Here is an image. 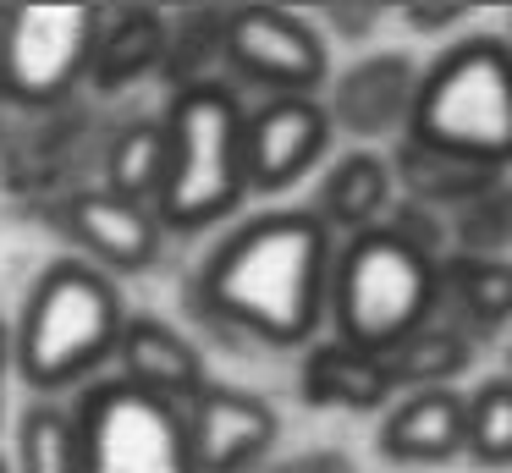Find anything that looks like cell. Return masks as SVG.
<instances>
[{
	"label": "cell",
	"instance_id": "obj_26",
	"mask_svg": "<svg viewBox=\"0 0 512 473\" xmlns=\"http://www.w3.org/2000/svg\"><path fill=\"white\" fill-rule=\"evenodd\" d=\"M325 17L336 22L342 33H369L380 22V6H364V11H347V6H325Z\"/></svg>",
	"mask_w": 512,
	"mask_h": 473
},
{
	"label": "cell",
	"instance_id": "obj_27",
	"mask_svg": "<svg viewBox=\"0 0 512 473\" xmlns=\"http://www.w3.org/2000/svg\"><path fill=\"white\" fill-rule=\"evenodd\" d=\"M6 369H12V325L0 319V380H6Z\"/></svg>",
	"mask_w": 512,
	"mask_h": 473
},
{
	"label": "cell",
	"instance_id": "obj_4",
	"mask_svg": "<svg viewBox=\"0 0 512 473\" xmlns=\"http://www.w3.org/2000/svg\"><path fill=\"white\" fill-rule=\"evenodd\" d=\"M243 121L248 105L221 77H199V83L171 94L166 116H160L166 182H160L155 198V215L166 231H204L237 215V204L248 193Z\"/></svg>",
	"mask_w": 512,
	"mask_h": 473
},
{
	"label": "cell",
	"instance_id": "obj_12",
	"mask_svg": "<svg viewBox=\"0 0 512 473\" xmlns=\"http://www.w3.org/2000/svg\"><path fill=\"white\" fill-rule=\"evenodd\" d=\"M61 220H67V237L83 248V264H94V270H149L160 259V242H166L155 209L116 198L105 187L78 193Z\"/></svg>",
	"mask_w": 512,
	"mask_h": 473
},
{
	"label": "cell",
	"instance_id": "obj_5",
	"mask_svg": "<svg viewBox=\"0 0 512 473\" xmlns=\"http://www.w3.org/2000/svg\"><path fill=\"white\" fill-rule=\"evenodd\" d=\"M325 314L336 325V341L386 358L397 341L441 314V264L402 242L391 226L358 231L331 259Z\"/></svg>",
	"mask_w": 512,
	"mask_h": 473
},
{
	"label": "cell",
	"instance_id": "obj_6",
	"mask_svg": "<svg viewBox=\"0 0 512 473\" xmlns=\"http://www.w3.org/2000/svg\"><path fill=\"white\" fill-rule=\"evenodd\" d=\"M83 473H199L182 429V407L116 380H94L78 402Z\"/></svg>",
	"mask_w": 512,
	"mask_h": 473
},
{
	"label": "cell",
	"instance_id": "obj_13",
	"mask_svg": "<svg viewBox=\"0 0 512 473\" xmlns=\"http://www.w3.org/2000/svg\"><path fill=\"white\" fill-rule=\"evenodd\" d=\"M116 363H122V380L138 391L160 396L171 407H188L204 391V358L182 330H171L155 314H127L122 341H116Z\"/></svg>",
	"mask_w": 512,
	"mask_h": 473
},
{
	"label": "cell",
	"instance_id": "obj_16",
	"mask_svg": "<svg viewBox=\"0 0 512 473\" xmlns=\"http://www.w3.org/2000/svg\"><path fill=\"white\" fill-rule=\"evenodd\" d=\"M391 193H397V176L391 160H380L375 149H353L325 171L320 193H314V215L325 220V231H375L391 215Z\"/></svg>",
	"mask_w": 512,
	"mask_h": 473
},
{
	"label": "cell",
	"instance_id": "obj_28",
	"mask_svg": "<svg viewBox=\"0 0 512 473\" xmlns=\"http://www.w3.org/2000/svg\"><path fill=\"white\" fill-rule=\"evenodd\" d=\"M0 473H12V468H6V457H0Z\"/></svg>",
	"mask_w": 512,
	"mask_h": 473
},
{
	"label": "cell",
	"instance_id": "obj_17",
	"mask_svg": "<svg viewBox=\"0 0 512 473\" xmlns=\"http://www.w3.org/2000/svg\"><path fill=\"white\" fill-rule=\"evenodd\" d=\"M166 50H171V22L160 11H122V17L105 11L89 55V77L100 88H127L138 77H149L155 66H166Z\"/></svg>",
	"mask_w": 512,
	"mask_h": 473
},
{
	"label": "cell",
	"instance_id": "obj_11",
	"mask_svg": "<svg viewBox=\"0 0 512 473\" xmlns=\"http://www.w3.org/2000/svg\"><path fill=\"white\" fill-rule=\"evenodd\" d=\"M413 94H419V66L402 50L364 55L358 66H347L331 88V132H353V138H402L413 116Z\"/></svg>",
	"mask_w": 512,
	"mask_h": 473
},
{
	"label": "cell",
	"instance_id": "obj_20",
	"mask_svg": "<svg viewBox=\"0 0 512 473\" xmlns=\"http://www.w3.org/2000/svg\"><path fill=\"white\" fill-rule=\"evenodd\" d=\"M468 330L463 325H441V319H430V325H419L408 341H397V347L386 352V369L391 380H397V391L408 385V391H441V385H452L457 374L468 369Z\"/></svg>",
	"mask_w": 512,
	"mask_h": 473
},
{
	"label": "cell",
	"instance_id": "obj_21",
	"mask_svg": "<svg viewBox=\"0 0 512 473\" xmlns=\"http://www.w3.org/2000/svg\"><path fill=\"white\" fill-rule=\"evenodd\" d=\"M160 182H166V132L160 121H127L105 154V193L155 209Z\"/></svg>",
	"mask_w": 512,
	"mask_h": 473
},
{
	"label": "cell",
	"instance_id": "obj_14",
	"mask_svg": "<svg viewBox=\"0 0 512 473\" xmlns=\"http://www.w3.org/2000/svg\"><path fill=\"white\" fill-rule=\"evenodd\" d=\"M303 396L314 407H347V413H375L397 396V380H391L386 358L375 352H358L347 341H309L303 352V374H298Z\"/></svg>",
	"mask_w": 512,
	"mask_h": 473
},
{
	"label": "cell",
	"instance_id": "obj_24",
	"mask_svg": "<svg viewBox=\"0 0 512 473\" xmlns=\"http://www.w3.org/2000/svg\"><path fill=\"white\" fill-rule=\"evenodd\" d=\"M463 259H507L512 248V182H490L485 193H474L468 204L452 209V231Z\"/></svg>",
	"mask_w": 512,
	"mask_h": 473
},
{
	"label": "cell",
	"instance_id": "obj_9",
	"mask_svg": "<svg viewBox=\"0 0 512 473\" xmlns=\"http://www.w3.org/2000/svg\"><path fill=\"white\" fill-rule=\"evenodd\" d=\"M331 149V116L320 99H265L243 121V165L248 193H287L292 182L314 171Z\"/></svg>",
	"mask_w": 512,
	"mask_h": 473
},
{
	"label": "cell",
	"instance_id": "obj_10",
	"mask_svg": "<svg viewBox=\"0 0 512 473\" xmlns=\"http://www.w3.org/2000/svg\"><path fill=\"white\" fill-rule=\"evenodd\" d=\"M182 429H188V451L199 473H248L276 446L281 418L265 396L243 391V385H204L182 407Z\"/></svg>",
	"mask_w": 512,
	"mask_h": 473
},
{
	"label": "cell",
	"instance_id": "obj_8",
	"mask_svg": "<svg viewBox=\"0 0 512 473\" xmlns=\"http://www.w3.org/2000/svg\"><path fill=\"white\" fill-rule=\"evenodd\" d=\"M221 61L243 83L265 88V99H314V88L331 72V55H325V39L314 33V22L281 6L221 11Z\"/></svg>",
	"mask_w": 512,
	"mask_h": 473
},
{
	"label": "cell",
	"instance_id": "obj_25",
	"mask_svg": "<svg viewBox=\"0 0 512 473\" xmlns=\"http://www.w3.org/2000/svg\"><path fill=\"white\" fill-rule=\"evenodd\" d=\"M468 17V6H441V0H419V6H402V22L413 33H441V28H457Z\"/></svg>",
	"mask_w": 512,
	"mask_h": 473
},
{
	"label": "cell",
	"instance_id": "obj_19",
	"mask_svg": "<svg viewBox=\"0 0 512 473\" xmlns=\"http://www.w3.org/2000/svg\"><path fill=\"white\" fill-rule=\"evenodd\" d=\"M391 176L402 182L408 204H424V209H435V215H452L457 204H468V198L485 193L490 182H501V176L474 171V165H457V160H446V154H430V149H419V143H408V138L397 143Z\"/></svg>",
	"mask_w": 512,
	"mask_h": 473
},
{
	"label": "cell",
	"instance_id": "obj_7",
	"mask_svg": "<svg viewBox=\"0 0 512 473\" xmlns=\"http://www.w3.org/2000/svg\"><path fill=\"white\" fill-rule=\"evenodd\" d=\"M105 6L0 11V94L12 105H56L89 77Z\"/></svg>",
	"mask_w": 512,
	"mask_h": 473
},
{
	"label": "cell",
	"instance_id": "obj_22",
	"mask_svg": "<svg viewBox=\"0 0 512 473\" xmlns=\"http://www.w3.org/2000/svg\"><path fill=\"white\" fill-rule=\"evenodd\" d=\"M12 473H83L78 418L61 402H28L17 418V468Z\"/></svg>",
	"mask_w": 512,
	"mask_h": 473
},
{
	"label": "cell",
	"instance_id": "obj_15",
	"mask_svg": "<svg viewBox=\"0 0 512 473\" xmlns=\"http://www.w3.org/2000/svg\"><path fill=\"white\" fill-rule=\"evenodd\" d=\"M380 451L391 462H419V468L463 457V396L452 385L408 391L380 424Z\"/></svg>",
	"mask_w": 512,
	"mask_h": 473
},
{
	"label": "cell",
	"instance_id": "obj_23",
	"mask_svg": "<svg viewBox=\"0 0 512 473\" xmlns=\"http://www.w3.org/2000/svg\"><path fill=\"white\" fill-rule=\"evenodd\" d=\"M463 451L479 468H512V374L479 380L463 396Z\"/></svg>",
	"mask_w": 512,
	"mask_h": 473
},
{
	"label": "cell",
	"instance_id": "obj_3",
	"mask_svg": "<svg viewBox=\"0 0 512 473\" xmlns=\"http://www.w3.org/2000/svg\"><path fill=\"white\" fill-rule=\"evenodd\" d=\"M122 325L127 308L111 275L83 259H56L12 325V369L45 402L67 385H94V374L116 358Z\"/></svg>",
	"mask_w": 512,
	"mask_h": 473
},
{
	"label": "cell",
	"instance_id": "obj_29",
	"mask_svg": "<svg viewBox=\"0 0 512 473\" xmlns=\"http://www.w3.org/2000/svg\"><path fill=\"white\" fill-rule=\"evenodd\" d=\"M507 44H512V28H507Z\"/></svg>",
	"mask_w": 512,
	"mask_h": 473
},
{
	"label": "cell",
	"instance_id": "obj_2",
	"mask_svg": "<svg viewBox=\"0 0 512 473\" xmlns=\"http://www.w3.org/2000/svg\"><path fill=\"white\" fill-rule=\"evenodd\" d=\"M408 143L457 165L501 176L512 165V44L507 33H468L419 72Z\"/></svg>",
	"mask_w": 512,
	"mask_h": 473
},
{
	"label": "cell",
	"instance_id": "obj_1",
	"mask_svg": "<svg viewBox=\"0 0 512 473\" xmlns=\"http://www.w3.org/2000/svg\"><path fill=\"white\" fill-rule=\"evenodd\" d=\"M336 237L314 209H259L210 248L193 297L270 347H309L331 297Z\"/></svg>",
	"mask_w": 512,
	"mask_h": 473
},
{
	"label": "cell",
	"instance_id": "obj_18",
	"mask_svg": "<svg viewBox=\"0 0 512 473\" xmlns=\"http://www.w3.org/2000/svg\"><path fill=\"white\" fill-rule=\"evenodd\" d=\"M441 303L457 308V325L501 330L512 319V259H441Z\"/></svg>",
	"mask_w": 512,
	"mask_h": 473
}]
</instances>
